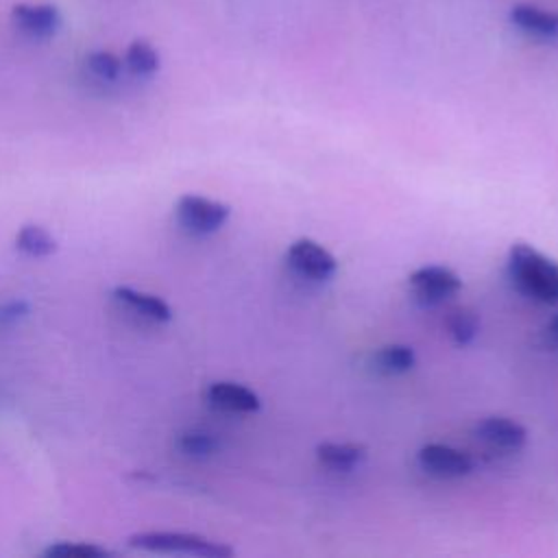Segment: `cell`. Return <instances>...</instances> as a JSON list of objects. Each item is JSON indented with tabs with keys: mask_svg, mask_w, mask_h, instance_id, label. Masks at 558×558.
I'll return each mask as SVG.
<instances>
[{
	"mask_svg": "<svg viewBox=\"0 0 558 558\" xmlns=\"http://www.w3.org/2000/svg\"><path fill=\"white\" fill-rule=\"evenodd\" d=\"M508 277L525 296L541 303H558V262L534 246L523 242L510 246Z\"/></svg>",
	"mask_w": 558,
	"mask_h": 558,
	"instance_id": "cell-1",
	"label": "cell"
},
{
	"mask_svg": "<svg viewBox=\"0 0 558 558\" xmlns=\"http://www.w3.org/2000/svg\"><path fill=\"white\" fill-rule=\"evenodd\" d=\"M129 545L144 551L190 554L198 558H231L233 549L225 543L209 541L190 532H140L129 538Z\"/></svg>",
	"mask_w": 558,
	"mask_h": 558,
	"instance_id": "cell-2",
	"label": "cell"
},
{
	"mask_svg": "<svg viewBox=\"0 0 558 558\" xmlns=\"http://www.w3.org/2000/svg\"><path fill=\"white\" fill-rule=\"evenodd\" d=\"M231 207L227 203L201 196V194H183L174 205L177 222L194 235H209L218 231L229 220Z\"/></svg>",
	"mask_w": 558,
	"mask_h": 558,
	"instance_id": "cell-3",
	"label": "cell"
},
{
	"mask_svg": "<svg viewBox=\"0 0 558 558\" xmlns=\"http://www.w3.org/2000/svg\"><path fill=\"white\" fill-rule=\"evenodd\" d=\"M286 262L296 275L310 281H327L338 270L336 257L323 244L310 238L294 240L286 251Z\"/></svg>",
	"mask_w": 558,
	"mask_h": 558,
	"instance_id": "cell-4",
	"label": "cell"
},
{
	"mask_svg": "<svg viewBox=\"0 0 558 558\" xmlns=\"http://www.w3.org/2000/svg\"><path fill=\"white\" fill-rule=\"evenodd\" d=\"M410 290L416 301L423 305H438L451 296H456L462 288V279L456 270L447 266H421L410 277Z\"/></svg>",
	"mask_w": 558,
	"mask_h": 558,
	"instance_id": "cell-5",
	"label": "cell"
},
{
	"mask_svg": "<svg viewBox=\"0 0 558 558\" xmlns=\"http://www.w3.org/2000/svg\"><path fill=\"white\" fill-rule=\"evenodd\" d=\"M416 460L421 469L436 477H462L473 471V458L445 442H427L418 449Z\"/></svg>",
	"mask_w": 558,
	"mask_h": 558,
	"instance_id": "cell-6",
	"label": "cell"
},
{
	"mask_svg": "<svg viewBox=\"0 0 558 558\" xmlns=\"http://www.w3.org/2000/svg\"><path fill=\"white\" fill-rule=\"evenodd\" d=\"M205 399L211 408L231 412V414H251L257 412L262 401L255 390L238 381H214L205 390Z\"/></svg>",
	"mask_w": 558,
	"mask_h": 558,
	"instance_id": "cell-7",
	"label": "cell"
},
{
	"mask_svg": "<svg viewBox=\"0 0 558 558\" xmlns=\"http://www.w3.org/2000/svg\"><path fill=\"white\" fill-rule=\"evenodd\" d=\"M475 436L493 449L517 451L527 440V429L508 416H486L475 425Z\"/></svg>",
	"mask_w": 558,
	"mask_h": 558,
	"instance_id": "cell-8",
	"label": "cell"
},
{
	"mask_svg": "<svg viewBox=\"0 0 558 558\" xmlns=\"http://www.w3.org/2000/svg\"><path fill=\"white\" fill-rule=\"evenodd\" d=\"M11 20L28 37L44 39L59 31L61 13L54 4H15Z\"/></svg>",
	"mask_w": 558,
	"mask_h": 558,
	"instance_id": "cell-9",
	"label": "cell"
},
{
	"mask_svg": "<svg viewBox=\"0 0 558 558\" xmlns=\"http://www.w3.org/2000/svg\"><path fill=\"white\" fill-rule=\"evenodd\" d=\"M508 20L512 26H517L521 33L536 37V39H554L558 37V13L547 11L543 7L519 2L510 9Z\"/></svg>",
	"mask_w": 558,
	"mask_h": 558,
	"instance_id": "cell-10",
	"label": "cell"
},
{
	"mask_svg": "<svg viewBox=\"0 0 558 558\" xmlns=\"http://www.w3.org/2000/svg\"><path fill=\"white\" fill-rule=\"evenodd\" d=\"M111 296L116 303L124 305L126 310L135 312L137 316L153 320V323H168L172 318V307L157 294L144 292L131 286H116L111 290Z\"/></svg>",
	"mask_w": 558,
	"mask_h": 558,
	"instance_id": "cell-11",
	"label": "cell"
},
{
	"mask_svg": "<svg viewBox=\"0 0 558 558\" xmlns=\"http://www.w3.org/2000/svg\"><path fill=\"white\" fill-rule=\"evenodd\" d=\"M368 451L360 442H320L316 445V458L323 466L338 471V473H349L357 469L366 460Z\"/></svg>",
	"mask_w": 558,
	"mask_h": 558,
	"instance_id": "cell-12",
	"label": "cell"
},
{
	"mask_svg": "<svg viewBox=\"0 0 558 558\" xmlns=\"http://www.w3.org/2000/svg\"><path fill=\"white\" fill-rule=\"evenodd\" d=\"M416 364L414 349L408 344H384L371 355V366L379 375H401Z\"/></svg>",
	"mask_w": 558,
	"mask_h": 558,
	"instance_id": "cell-13",
	"label": "cell"
},
{
	"mask_svg": "<svg viewBox=\"0 0 558 558\" xmlns=\"http://www.w3.org/2000/svg\"><path fill=\"white\" fill-rule=\"evenodd\" d=\"M445 327H447V333L451 336V340L456 344L466 347L480 333V314L473 307H466V305L453 307L445 316Z\"/></svg>",
	"mask_w": 558,
	"mask_h": 558,
	"instance_id": "cell-14",
	"label": "cell"
},
{
	"mask_svg": "<svg viewBox=\"0 0 558 558\" xmlns=\"http://www.w3.org/2000/svg\"><path fill=\"white\" fill-rule=\"evenodd\" d=\"M124 70L137 78H148L159 70V52L146 39H135L126 48Z\"/></svg>",
	"mask_w": 558,
	"mask_h": 558,
	"instance_id": "cell-15",
	"label": "cell"
},
{
	"mask_svg": "<svg viewBox=\"0 0 558 558\" xmlns=\"http://www.w3.org/2000/svg\"><path fill=\"white\" fill-rule=\"evenodd\" d=\"M15 246L28 257H48L57 251V240L39 225H24L15 235Z\"/></svg>",
	"mask_w": 558,
	"mask_h": 558,
	"instance_id": "cell-16",
	"label": "cell"
},
{
	"mask_svg": "<svg viewBox=\"0 0 558 558\" xmlns=\"http://www.w3.org/2000/svg\"><path fill=\"white\" fill-rule=\"evenodd\" d=\"M177 447L181 449V453H185L190 458H209L218 451L220 442L214 434H209L205 429H187L179 436Z\"/></svg>",
	"mask_w": 558,
	"mask_h": 558,
	"instance_id": "cell-17",
	"label": "cell"
},
{
	"mask_svg": "<svg viewBox=\"0 0 558 558\" xmlns=\"http://www.w3.org/2000/svg\"><path fill=\"white\" fill-rule=\"evenodd\" d=\"M85 65L89 70L92 76H96L98 81L105 83H113L120 78L122 70H124V61L120 57H116L109 50H94L85 57Z\"/></svg>",
	"mask_w": 558,
	"mask_h": 558,
	"instance_id": "cell-18",
	"label": "cell"
},
{
	"mask_svg": "<svg viewBox=\"0 0 558 558\" xmlns=\"http://www.w3.org/2000/svg\"><path fill=\"white\" fill-rule=\"evenodd\" d=\"M46 556H57V558H102L109 551L105 547H98L94 543H54L46 551Z\"/></svg>",
	"mask_w": 558,
	"mask_h": 558,
	"instance_id": "cell-19",
	"label": "cell"
},
{
	"mask_svg": "<svg viewBox=\"0 0 558 558\" xmlns=\"http://www.w3.org/2000/svg\"><path fill=\"white\" fill-rule=\"evenodd\" d=\"M543 336H545V340H547V342H551V344H556V347H558V314H556V316H551V318L545 323V327H543Z\"/></svg>",
	"mask_w": 558,
	"mask_h": 558,
	"instance_id": "cell-20",
	"label": "cell"
}]
</instances>
